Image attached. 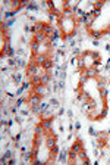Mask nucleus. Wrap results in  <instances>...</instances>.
I'll list each match as a JSON object with an SVG mask.
<instances>
[{
  "instance_id": "nucleus-1",
  "label": "nucleus",
  "mask_w": 110,
  "mask_h": 165,
  "mask_svg": "<svg viewBox=\"0 0 110 165\" xmlns=\"http://www.w3.org/2000/svg\"><path fill=\"white\" fill-rule=\"evenodd\" d=\"M38 71H40V66L35 64V62H32V64L28 66V77H34V75H41Z\"/></svg>"
},
{
  "instance_id": "nucleus-2",
  "label": "nucleus",
  "mask_w": 110,
  "mask_h": 165,
  "mask_svg": "<svg viewBox=\"0 0 110 165\" xmlns=\"http://www.w3.org/2000/svg\"><path fill=\"white\" fill-rule=\"evenodd\" d=\"M41 96H43V94L32 93V94H31V97L28 99V103H30L31 106H34V105H40V102H41Z\"/></svg>"
},
{
  "instance_id": "nucleus-3",
  "label": "nucleus",
  "mask_w": 110,
  "mask_h": 165,
  "mask_svg": "<svg viewBox=\"0 0 110 165\" xmlns=\"http://www.w3.org/2000/svg\"><path fill=\"white\" fill-rule=\"evenodd\" d=\"M82 149H84V146H82V142L81 140H76L72 144V147H71V150H73V152H76V153H79Z\"/></svg>"
},
{
  "instance_id": "nucleus-4",
  "label": "nucleus",
  "mask_w": 110,
  "mask_h": 165,
  "mask_svg": "<svg viewBox=\"0 0 110 165\" xmlns=\"http://www.w3.org/2000/svg\"><path fill=\"white\" fill-rule=\"evenodd\" d=\"M54 142H56V137L54 136H47V147H49L50 150L56 146V144H54Z\"/></svg>"
},
{
  "instance_id": "nucleus-5",
  "label": "nucleus",
  "mask_w": 110,
  "mask_h": 165,
  "mask_svg": "<svg viewBox=\"0 0 110 165\" xmlns=\"http://www.w3.org/2000/svg\"><path fill=\"white\" fill-rule=\"evenodd\" d=\"M43 127H44V130H50L51 128V125H53V119H43Z\"/></svg>"
},
{
  "instance_id": "nucleus-6",
  "label": "nucleus",
  "mask_w": 110,
  "mask_h": 165,
  "mask_svg": "<svg viewBox=\"0 0 110 165\" xmlns=\"http://www.w3.org/2000/svg\"><path fill=\"white\" fill-rule=\"evenodd\" d=\"M50 80H51V77H50L49 74H43V75H41V84H44V86L49 84Z\"/></svg>"
},
{
  "instance_id": "nucleus-7",
  "label": "nucleus",
  "mask_w": 110,
  "mask_h": 165,
  "mask_svg": "<svg viewBox=\"0 0 110 165\" xmlns=\"http://www.w3.org/2000/svg\"><path fill=\"white\" fill-rule=\"evenodd\" d=\"M76 64H78V66H79V69H82V68L85 66V58H84V56L76 58Z\"/></svg>"
},
{
  "instance_id": "nucleus-8",
  "label": "nucleus",
  "mask_w": 110,
  "mask_h": 165,
  "mask_svg": "<svg viewBox=\"0 0 110 165\" xmlns=\"http://www.w3.org/2000/svg\"><path fill=\"white\" fill-rule=\"evenodd\" d=\"M35 93H38V94H44V93H46L44 84H37V86H35Z\"/></svg>"
},
{
  "instance_id": "nucleus-9",
  "label": "nucleus",
  "mask_w": 110,
  "mask_h": 165,
  "mask_svg": "<svg viewBox=\"0 0 110 165\" xmlns=\"http://www.w3.org/2000/svg\"><path fill=\"white\" fill-rule=\"evenodd\" d=\"M51 31H53V27H51V25H46L44 30H43V34H44L46 37H49L50 34H51Z\"/></svg>"
},
{
  "instance_id": "nucleus-10",
  "label": "nucleus",
  "mask_w": 110,
  "mask_h": 165,
  "mask_svg": "<svg viewBox=\"0 0 110 165\" xmlns=\"http://www.w3.org/2000/svg\"><path fill=\"white\" fill-rule=\"evenodd\" d=\"M44 62H46V56H44V55H38L37 59H35V64L40 66V65H43Z\"/></svg>"
},
{
  "instance_id": "nucleus-11",
  "label": "nucleus",
  "mask_w": 110,
  "mask_h": 165,
  "mask_svg": "<svg viewBox=\"0 0 110 165\" xmlns=\"http://www.w3.org/2000/svg\"><path fill=\"white\" fill-rule=\"evenodd\" d=\"M95 74H98V69H95V68H91V69H88V71H85V75L88 78L90 77H94Z\"/></svg>"
},
{
  "instance_id": "nucleus-12",
  "label": "nucleus",
  "mask_w": 110,
  "mask_h": 165,
  "mask_svg": "<svg viewBox=\"0 0 110 165\" xmlns=\"http://www.w3.org/2000/svg\"><path fill=\"white\" fill-rule=\"evenodd\" d=\"M46 38H47V37L44 36L43 32H37V34H35V41H37V43H40V41H44Z\"/></svg>"
},
{
  "instance_id": "nucleus-13",
  "label": "nucleus",
  "mask_w": 110,
  "mask_h": 165,
  "mask_svg": "<svg viewBox=\"0 0 110 165\" xmlns=\"http://www.w3.org/2000/svg\"><path fill=\"white\" fill-rule=\"evenodd\" d=\"M44 131V127H43V124H38V125L35 127V136H41Z\"/></svg>"
},
{
  "instance_id": "nucleus-14",
  "label": "nucleus",
  "mask_w": 110,
  "mask_h": 165,
  "mask_svg": "<svg viewBox=\"0 0 110 165\" xmlns=\"http://www.w3.org/2000/svg\"><path fill=\"white\" fill-rule=\"evenodd\" d=\"M31 156H32V152H26V150H24V153H22V159L26 162V161H30L31 159Z\"/></svg>"
},
{
  "instance_id": "nucleus-15",
  "label": "nucleus",
  "mask_w": 110,
  "mask_h": 165,
  "mask_svg": "<svg viewBox=\"0 0 110 165\" xmlns=\"http://www.w3.org/2000/svg\"><path fill=\"white\" fill-rule=\"evenodd\" d=\"M31 47H32V52H34V53H38V50H40V44L37 43L35 40H34L32 43H31Z\"/></svg>"
},
{
  "instance_id": "nucleus-16",
  "label": "nucleus",
  "mask_w": 110,
  "mask_h": 165,
  "mask_svg": "<svg viewBox=\"0 0 110 165\" xmlns=\"http://www.w3.org/2000/svg\"><path fill=\"white\" fill-rule=\"evenodd\" d=\"M31 81H32V84H41V75H34V77L31 78Z\"/></svg>"
},
{
  "instance_id": "nucleus-17",
  "label": "nucleus",
  "mask_w": 110,
  "mask_h": 165,
  "mask_svg": "<svg viewBox=\"0 0 110 165\" xmlns=\"http://www.w3.org/2000/svg\"><path fill=\"white\" fill-rule=\"evenodd\" d=\"M68 156H69V155L66 153V150H63V152H62V153L59 155V161H62V162H66V161H68Z\"/></svg>"
},
{
  "instance_id": "nucleus-18",
  "label": "nucleus",
  "mask_w": 110,
  "mask_h": 165,
  "mask_svg": "<svg viewBox=\"0 0 110 165\" xmlns=\"http://www.w3.org/2000/svg\"><path fill=\"white\" fill-rule=\"evenodd\" d=\"M51 66H53V62L50 59H46V62L43 64V68H44V69H50Z\"/></svg>"
},
{
  "instance_id": "nucleus-19",
  "label": "nucleus",
  "mask_w": 110,
  "mask_h": 165,
  "mask_svg": "<svg viewBox=\"0 0 110 165\" xmlns=\"http://www.w3.org/2000/svg\"><path fill=\"white\" fill-rule=\"evenodd\" d=\"M31 111L35 114H41V108H40V105H34V106H31Z\"/></svg>"
},
{
  "instance_id": "nucleus-20",
  "label": "nucleus",
  "mask_w": 110,
  "mask_h": 165,
  "mask_svg": "<svg viewBox=\"0 0 110 165\" xmlns=\"http://www.w3.org/2000/svg\"><path fill=\"white\" fill-rule=\"evenodd\" d=\"M88 55H90L91 58H94L95 60H100V55H98L97 52H88Z\"/></svg>"
},
{
  "instance_id": "nucleus-21",
  "label": "nucleus",
  "mask_w": 110,
  "mask_h": 165,
  "mask_svg": "<svg viewBox=\"0 0 110 165\" xmlns=\"http://www.w3.org/2000/svg\"><path fill=\"white\" fill-rule=\"evenodd\" d=\"M13 15H16V10H9V12H6V13H4V18L8 19V18H12Z\"/></svg>"
},
{
  "instance_id": "nucleus-22",
  "label": "nucleus",
  "mask_w": 110,
  "mask_h": 165,
  "mask_svg": "<svg viewBox=\"0 0 110 165\" xmlns=\"http://www.w3.org/2000/svg\"><path fill=\"white\" fill-rule=\"evenodd\" d=\"M76 156H78V153H76V152H73V150H71V152H69V161L76 159Z\"/></svg>"
},
{
  "instance_id": "nucleus-23",
  "label": "nucleus",
  "mask_w": 110,
  "mask_h": 165,
  "mask_svg": "<svg viewBox=\"0 0 110 165\" xmlns=\"http://www.w3.org/2000/svg\"><path fill=\"white\" fill-rule=\"evenodd\" d=\"M13 81L18 84V82L21 81V75H19V74H13Z\"/></svg>"
},
{
  "instance_id": "nucleus-24",
  "label": "nucleus",
  "mask_w": 110,
  "mask_h": 165,
  "mask_svg": "<svg viewBox=\"0 0 110 165\" xmlns=\"http://www.w3.org/2000/svg\"><path fill=\"white\" fill-rule=\"evenodd\" d=\"M93 36H94L95 38H100V37L103 36V32H101V31H94V32H93Z\"/></svg>"
},
{
  "instance_id": "nucleus-25",
  "label": "nucleus",
  "mask_w": 110,
  "mask_h": 165,
  "mask_svg": "<svg viewBox=\"0 0 110 165\" xmlns=\"http://www.w3.org/2000/svg\"><path fill=\"white\" fill-rule=\"evenodd\" d=\"M24 102H25V99H24V97H21V99H18V100H16V108H19V106H21V105H22V103H24Z\"/></svg>"
},
{
  "instance_id": "nucleus-26",
  "label": "nucleus",
  "mask_w": 110,
  "mask_h": 165,
  "mask_svg": "<svg viewBox=\"0 0 110 165\" xmlns=\"http://www.w3.org/2000/svg\"><path fill=\"white\" fill-rule=\"evenodd\" d=\"M26 9H38V6L35 3H30L28 6H26Z\"/></svg>"
},
{
  "instance_id": "nucleus-27",
  "label": "nucleus",
  "mask_w": 110,
  "mask_h": 165,
  "mask_svg": "<svg viewBox=\"0 0 110 165\" xmlns=\"http://www.w3.org/2000/svg\"><path fill=\"white\" fill-rule=\"evenodd\" d=\"M87 78H88V77H87V75H85V72H84V74H82V77H81V84H85Z\"/></svg>"
},
{
  "instance_id": "nucleus-28",
  "label": "nucleus",
  "mask_w": 110,
  "mask_h": 165,
  "mask_svg": "<svg viewBox=\"0 0 110 165\" xmlns=\"http://www.w3.org/2000/svg\"><path fill=\"white\" fill-rule=\"evenodd\" d=\"M51 152H53V156L57 155V153H59V146H54V147L51 149Z\"/></svg>"
},
{
  "instance_id": "nucleus-29",
  "label": "nucleus",
  "mask_w": 110,
  "mask_h": 165,
  "mask_svg": "<svg viewBox=\"0 0 110 165\" xmlns=\"http://www.w3.org/2000/svg\"><path fill=\"white\" fill-rule=\"evenodd\" d=\"M50 105H53V106H57V105H59V102H57L56 99H51V100H50ZM53 106H51V108H53Z\"/></svg>"
},
{
  "instance_id": "nucleus-30",
  "label": "nucleus",
  "mask_w": 110,
  "mask_h": 165,
  "mask_svg": "<svg viewBox=\"0 0 110 165\" xmlns=\"http://www.w3.org/2000/svg\"><path fill=\"white\" fill-rule=\"evenodd\" d=\"M107 115V108H104V109H103V111H101V114H100V116H101V118H103V116H106Z\"/></svg>"
},
{
  "instance_id": "nucleus-31",
  "label": "nucleus",
  "mask_w": 110,
  "mask_h": 165,
  "mask_svg": "<svg viewBox=\"0 0 110 165\" xmlns=\"http://www.w3.org/2000/svg\"><path fill=\"white\" fill-rule=\"evenodd\" d=\"M10 156H12V152H10V150H8V152L4 153V158H10Z\"/></svg>"
},
{
  "instance_id": "nucleus-32",
  "label": "nucleus",
  "mask_w": 110,
  "mask_h": 165,
  "mask_svg": "<svg viewBox=\"0 0 110 165\" xmlns=\"http://www.w3.org/2000/svg\"><path fill=\"white\" fill-rule=\"evenodd\" d=\"M98 87H100V88H104V87H106V84L101 81V82H98Z\"/></svg>"
},
{
  "instance_id": "nucleus-33",
  "label": "nucleus",
  "mask_w": 110,
  "mask_h": 165,
  "mask_svg": "<svg viewBox=\"0 0 110 165\" xmlns=\"http://www.w3.org/2000/svg\"><path fill=\"white\" fill-rule=\"evenodd\" d=\"M90 133H91L93 136H97V133H95V130H94V128H90Z\"/></svg>"
},
{
  "instance_id": "nucleus-34",
  "label": "nucleus",
  "mask_w": 110,
  "mask_h": 165,
  "mask_svg": "<svg viewBox=\"0 0 110 165\" xmlns=\"http://www.w3.org/2000/svg\"><path fill=\"white\" fill-rule=\"evenodd\" d=\"M30 87V82H24V86H22V88H28Z\"/></svg>"
},
{
  "instance_id": "nucleus-35",
  "label": "nucleus",
  "mask_w": 110,
  "mask_h": 165,
  "mask_svg": "<svg viewBox=\"0 0 110 165\" xmlns=\"http://www.w3.org/2000/svg\"><path fill=\"white\" fill-rule=\"evenodd\" d=\"M34 164H35V165H41V161H38V159H35V161H34Z\"/></svg>"
},
{
  "instance_id": "nucleus-36",
  "label": "nucleus",
  "mask_w": 110,
  "mask_h": 165,
  "mask_svg": "<svg viewBox=\"0 0 110 165\" xmlns=\"http://www.w3.org/2000/svg\"><path fill=\"white\" fill-rule=\"evenodd\" d=\"M28 112H30V111H26V109H24V111H22V115H28Z\"/></svg>"
},
{
  "instance_id": "nucleus-37",
  "label": "nucleus",
  "mask_w": 110,
  "mask_h": 165,
  "mask_svg": "<svg viewBox=\"0 0 110 165\" xmlns=\"http://www.w3.org/2000/svg\"><path fill=\"white\" fill-rule=\"evenodd\" d=\"M15 162H16L15 159H9V162H8V164H10V165H12V164H15Z\"/></svg>"
}]
</instances>
